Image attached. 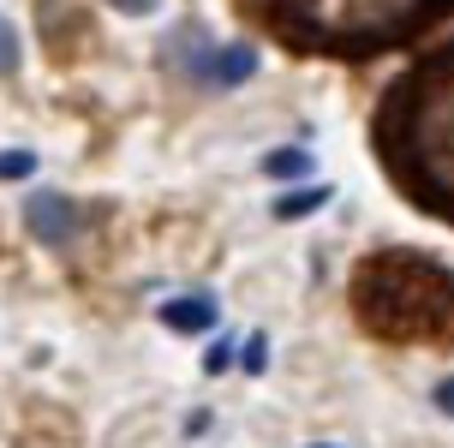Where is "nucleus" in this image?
<instances>
[{"mask_svg": "<svg viewBox=\"0 0 454 448\" xmlns=\"http://www.w3.org/2000/svg\"><path fill=\"white\" fill-rule=\"evenodd\" d=\"M353 317L359 329L395 347H454V269L431 251L383 246L353 263Z\"/></svg>", "mask_w": 454, "mask_h": 448, "instance_id": "obj_3", "label": "nucleus"}, {"mask_svg": "<svg viewBox=\"0 0 454 448\" xmlns=\"http://www.w3.org/2000/svg\"><path fill=\"white\" fill-rule=\"evenodd\" d=\"M239 12L294 54L377 60L431 36L454 0H239Z\"/></svg>", "mask_w": 454, "mask_h": 448, "instance_id": "obj_2", "label": "nucleus"}, {"mask_svg": "<svg viewBox=\"0 0 454 448\" xmlns=\"http://www.w3.org/2000/svg\"><path fill=\"white\" fill-rule=\"evenodd\" d=\"M209 305H168V323H204Z\"/></svg>", "mask_w": 454, "mask_h": 448, "instance_id": "obj_4", "label": "nucleus"}, {"mask_svg": "<svg viewBox=\"0 0 454 448\" xmlns=\"http://www.w3.org/2000/svg\"><path fill=\"white\" fill-rule=\"evenodd\" d=\"M114 6H126V12H150L156 0H114Z\"/></svg>", "mask_w": 454, "mask_h": 448, "instance_id": "obj_5", "label": "nucleus"}, {"mask_svg": "<svg viewBox=\"0 0 454 448\" xmlns=\"http://www.w3.org/2000/svg\"><path fill=\"white\" fill-rule=\"evenodd\" d=\"M371 150L388 185L454 227V43L412 60L371 114Z\"/></svg>", "mask_w": 454, "mask_h": 448, "instance_id": "obj_1", "label": "nucleus"}]
</instances>
